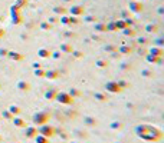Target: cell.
<instances>
[{"label":"cell","mask_w":164,"mask_h":143,"mask_svg":"<svg viewBox=\"0 0 164 143\" xmlns=\"http://www.w3.org/2000/svg\"><path fill=\"white\" fill-rule=\"evenodd\" d=\"M135 135L146 142H158L163 137V132L156 126L150 125H138L135 127Z\"/></svg>","instance_id":"1"},{"label":"cell","mask_w":164,"mask_h":143,"mask_svg":"<svg viewBox=\"0 0 164 143\" xmlns=\"http://www.w3.org/2000/svg\"><path fill=\"white\" fill-rule=\"evenodd\" d=\"M49 113L48 112H36L35 115H33V123H36L38 126H41V125H45V123H48V120H49Z\"/></svg>","instance_id":"2"},{"label":"cell","mask_w":164,"mask_h":143,"mask_svg":"<svg viewBox=\"0 0 164 143\" xmlns=\"http://www.w3.org/2000/svg\"><path fill=\"white\" fill-rule=\"evenodd\" d=\"M38 133L45 136V137H48V139H50L52 136H55V127L48 125V123H45V125H41V126L38 127Z\"/></svg>","instance_id":"3"},{"label":"cell","mask_w":164,"mask_h":143,"mask_svg":"<svg viewBox=\"0 0 164 143\" xmlns=\"http://www.w3.org/2000/svg\"><path fill=\"white\" fill-rule=\"evenodd\" d=\"M55 99L62 104H74V97L69 93H56Z\"/></svg>","instance_id":"4"},{"label":"cell","mask_w":164,"mask_h":143,"mask_svg":"<svg viewBox=\"0 0 164 143\" xmlns=\"http://www.w3.org/2000/svg\"><path fill=\"white\" fill-rule=\"evenodd\" d=\"M25 135L26 137H35L38 135V127L36 126H26L25 127Z\"/></svg>","instance_id":"5"},{"label":"cell","mask_w":164,"mask_h":143,"mask_svg":"<svg viewBox=\"0 0 164 143\" xmlns=\"http://www.w3.org/2000/svg\"><path fill=\"white\" fill-rule=\"evenodd\" d=\"M12 122H13V125L16 127H23V129L26 127V122L22 119V117H19V116H15V117L12 119Z\"/></svg>","instance_id":"6"},{"label":"cell","mask_w":164,"mask_h":143,"mask_svg":"<svg viewBox=\"0 0 164 143\" xmlns=\"http://www.w3.org/2000/svg\"><path fill=\"white\" fill-rule=\"evenodd\" d=\"M107 90L112 92V93H118V92H121V88L117 83H107Z\"/></svg>","instance_id":"7"},{"label":"cell","mask_w":164,"mask_h":143,"mask_svg":"<svg viewBox=\"0 0 164 143\" xmlns=\"http://www.w3.org/2000/svg\"><path fill=\"white\" fill-rule=\"evenodd\" d=\"M83 123L88 125V126H95L98 123V120L95 119V117H92V116H85L83 117Z\"/></svg>","instance_id":"8"},{"label":"cell","mask_w":164,"mask_h":143,"mask_svg":"<svg viewBox=\"0 0 164 143\" xmlns=\"http://www.w3.org/2000/svg\"><path fill=\"white\" fill-rule=\"evenodd\" d=\"M7 110L10 112V113H12V115H13V116H19V115H20V113H22V109H20V107H19V106H16V104H12V106H10V107H9Z\"/></svg>","instance_id":"9"},{"label":"cell","mask_w":164,"mask_h":143,"mask_svg":"<svg viewBox=\"0 0 164 143\" xmlns=\"http://www.w3.org/2000/svg\"><path fill=\"white\" fill-rule=\"evenodd\" d=\"M33 139H35V142H36V143H49V139H48V137H45V136L39 135V133L35 136Z\"/></svg>","instance_id":"10"},{"label":"cell","mask_w":164,"mask_h":143,"mask_svg":"<svg viewBox=\"0 0 164 143\" xmlns=\"http://www.w3.org/2000/svg\"><path fill=\"white\" fill-rule=\"evenodd\" d=\"M109 127H111L112 130H120V129L123 127V123H121L120 120H114V122L109 125Z\"/></svg>","instance_id":"11"},{"label":"cell","mask_w":164,"mask_h":143,"mask_svg":"<svg viewBox=\"0 0 164 143\" xmlns=\"http://www.w3.org/2000/svg\"><path fill=\"white\" fill-rule=\"evenodd\" d=\"M1 117H3L4 120H12L15 116H13V115H12L9 110H3V112H1Z\"/></svg>","instance_id":"12"},{"label":"cell","mask_w":164,"mask_h":143,"mask_svg":"<svg viewBox=\"0 0 164 143\" xmlns=\"http://www.w3.org/2000/svg\"><path fill=\"white\" fill-rule=\"evenodd\" d=\"M17 88L20 89V90H29V83H25V82H20V83L17 85Z\"/></svg>","instance_id":"13"},{"label":"cell","mask_w":164,"mask_h":143,"mask_svg":"<svg viewBox=\"0 0 164 143\" xmlns=\"http://www.w3.org/2000/svg\"><path fill=\"white\" fill-rule=\"evenodd\" d=\"M95 99L99 100V102H105L107 100V96L102 95V93H95Z\"/></svg>","instance_id":"14"},{"label":"cell","mask_w":164,"mask_h":143,"mask_svg":"<svg viewBox=\"0 0 164 143\" xmlns=\"http://www.w3.org/2000/svg\"><path fill=\"white\" fill-rule=\"evenodd\" d=\"M55 96H56L55 92H46V93H45V97H46L48 100H53V99H55Z\"/></svg>","instance_id":"15"},{"label":"cell","mask_w":164,"mask_h":143,"mask_svg":"<svg viewBox=\"0 0 164 143\" xmlns=\"http://www.w3.org/2000/svg\"><path fill=\"white\" fill-rule=\"evenodd\" d=\"M69 95L72 96V97H76V96H79V95H81V93H79V92H78L76 89H71V92H69Z\"/></svg>","instance_id":"16"},{"label":"cell","mask_w":164,"mask_h":143,"mask_svg":"<svg viewBox=\"0 0 164 143\" xmlns=\"http://www.w3.org/2000/svg\"><path fill=\"white\" fill-rule=\"evenodd\" d=\"M48 76H49L50 79H53V77H56V73L55 72H50V73H48Z\"/></svg>","instance_id":"17"},{"label":"cell","mask_w":164,"mask_h":143,"mask_svg":"<svg viewBox=\"0 0 164 143\" xmlns=\"http://www.w3.org/2000/svg\"><path fill=\"white\" fill-rule=\"evenodd\" d=\"M61 137H62L64 140H66V139H68V136H66V133H62V135H61Z\"/></svg>","instance_id":"18"},{"label":"cell","mask_w":164,"mask_h":143,"mask_svg":"<svg viewBox=\"0 0 164 143\" xmlns=\"http://www.w3.org/2000/svg\"><path fill=\"white\" fill-rule=\"evenodd\" d=\"M0 142H1V136H0Z\"/></svg>","instance_id":"19"},{"label":"cell","mask_w":164,"mask_h":143,"mask_svg":"<svg viewBox=\"0 0 164 143\" xmlns=\"http://www.w3.org/2000/svg\"><path fill=\"white\" fill-rule=\"evenodd\" d=\"M71 143H78V142H71Z\"/></svg>","instance_id":"20"},{"label":"cell","mask_w":164,"mask_h":143,"mask_svg":"<svg viewBox=\"0 0 164 143\" xmlns=\"http://www.w3.org/2000/svg\"><path fill=\"white\" fill-rule=\"evenodd\" d=\"M114 143H121V142H114Z\"/></svg>","instance_id":"21"}]
</instances>
